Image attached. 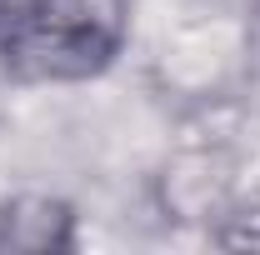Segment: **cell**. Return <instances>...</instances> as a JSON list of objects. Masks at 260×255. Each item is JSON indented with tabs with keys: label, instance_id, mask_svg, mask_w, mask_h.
<instances>
[{
	"label": "cell",
	"instance_id": "1",
	"mask_svg": "<svg viewBox=\"0 0 260 255\" xmlns=\"http://www.w3.org/2000/svg\"><path fill=\"white\" fill-rule=\"evenodd\" d=\"M130 0H5L0 70L20 85H80L120 60Z\"/></svg>",
	"mask_w": 260,
	"mask_h": 255
},
{
	"label": "cell",
	"instance_id": "2",
	"mask_svg": "<svg viewBox=\"0 0 260 255\" xmlns=\"http://www.w3.org/2000/svg\"><path fill=\"white\" fill-rule=\"evenodd\" d=\"M75 215L55 195H15L0 205V250H70Z\"/></svg>",
	"mask_w": 260,
	"mask_h": 255
},
{
	"label": "cell",
	"instance_id": "3",
	"mask_svg": "<svg viewBox=\"0 0 260 255\" xmlns=\"http://www.w3.org/2000/svg\"><path fill=\"white\" fill-rule=\"evenodd\" d=\"M0 10H5V0H0Z\"/></svg>",
	"mask_w": 260,
	"mask_h": 255
}]
</instances>
